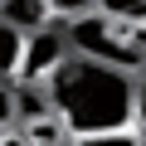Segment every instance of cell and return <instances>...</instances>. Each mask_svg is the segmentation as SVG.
I'll return each mask as SVG.
<instances>
[{
  "label": "cell",
  "mask_w": 146,
  "mask_h": 146,
  "mask_svg": "<svg viewBox=\"0 0 146 146\" xmlns=\"http://www.w3.org/2000/svg\"><path fill=\"white\" fill-rule=\"evenodd\" d=\"M0 146H34V141H29L20 127H5V131H0Z\"/></svg>",
  "instance_id": "cell-10"
},
{
  "label": "cell",
  "mask_w": 146,
  "mask_h": 146,
  "mask_svg": "<svg viewBox=\"0 0 146 146\" xmlns=\"http://www.w3.org/2000/svg\"><path fill=\"white\" fill-rule=\"evenodd\" d=\"M136 122H146V73L136 78Z\"/></svg>",
  "instance_id": "cell-11"
},
{
  "label": "cell",
  "mask_w": 146,
  "mask_h": 146,
  "mask_svg": "<svg viewBox=\"0 0 146 146\" xmlns=\"http://www.w3.org/2000/svg\"><path fill=\"white\" fill-rule=\"evenodd\" d=\"M63 58H68V34L44 25V29H34L29 44H25V68H20V78H29V83H49L54 73H58Z\"/></svg>",
  "instance_id": "cell-3"
},
{
  "label": "cell",
  "mask_w": 146,
  "mask_h": 146,
  "mask_svg": "<svg viewBox=\"0 0 146 146\" xmlns=\"http://www.w3.org/2000/svg\"><path fill=\"white\" fill-rule=\"evenodd\" d=\"M98 10L122 25H146V0H98Z\"/></svg>",
  "instance_id": "cell-7"
},
{
  "label": "cell",
  "mask_w": 146,
  "mask_h": 146,
  "mask_svg": "<svg viewBox=\"0 0 146 146\" xmlns=\"http://www.w3.org/2000/svg\"><path fill=\"white\" fill-rule=\"evenodd\" d=\"M49 93H54V107L68 136L127 131L136 122V78L127 68H112L78 49H68V58L49 78Z\"/></svg>",
  "instance_id": "cell-1"
},
{
  "label": "cell",
  "mask_w": 146,
  "mask_h": 146,
  "mask_svg": "<svg viewBox=\"0 0 146 146\" xmlns=\"http://www.w3.org/2000/svg\"><path fill=\"white\" fill-rule=\"evenodd\" d=\"M63 34H68V49H78L88 58H102L112 68L136 73L146 63V25H122V20H112L102 10H88L78 20H68Z\"/></svg>",
  "instance_id": "cell-2"
},
{
  "label": "cell",
  "mask_w": 146,
  "mask_h": 146,
  "mask_svg": "<svg viewBox=\"0 0 146 146\" xmlns=\"http://www.w3.org/2000/svg\"><path fill=\"white\" fill-rule=\"evenodd\" d=\"M0 20L34 34V29H44L54 20V0H0Z\"/></svg>",
  "instance_id": "cell-4"
},
{
  "label": "cell",
  "mask_w": 146,
  "mask_h": 146,
  "mask_svg": "<svg viewBox=\"0 0 146 146\" xmlns=\"http://www.w3.org/2000/svg\"><path fill=\"white\" fill-rule=\"evenodd\" d=\"M20 122V107H15V78H0V131Z\"/></svg>",
  "instance_id": "cell-8"
},
{
  "label": "cell",
  "mask_w": 146,
  "mask_h": 146,
  "mask_svg": "<svg viewBox=\"0 0 146 146\" xmlns=\"http://www.w3.org/2000/svg\"><path fill=\"white\" fill-rule=\"evenodd\" d=\"M25 44H29L25 29H15V25L0 20V78H20V68H25Z\"/></svg>",
  "instance_id": "cell-5"
},
{
  "label": "cell",
  "mask_w": 146,
  "mask_h": 146,
  "mask_svg": "<svg viewBox=\"0 0 146 146\" xmlns=\"http://www.w3.org/2000/svg\"><path fill=\"white\" fill-rule=\"evenodd\" d=\"M88 10H98V0H54V15H68V20H78Z\"/></svg>",
  "instance_id": "cell-9"
},
{
  "label": "cell",
  "mask_w": 146,
  "mask_h": 146,
  "mask_svg": "<svg viewBox=\"0 0 146 146\" xmlns=\"http://www.w3.org/2000/svg\"><path fill=\"white\" fill-rule=\"evenodd\" d=\"M63 146H141V136H136V127H127V131H88V136H73Z\"/></svg>",
  "instance_id": "cell-6"
}]
</instances>
